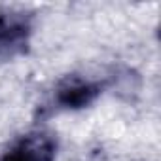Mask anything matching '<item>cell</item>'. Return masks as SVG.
<instances>
[{
  "label": "cell",
  "mask_w": 161,
  "mask_h": 161,
  "mask_svg": "<svg viewBox=\"0 0 161 161\" xmlns=\"http://www.w3.org/2000/svg\"><path fill=\"white\" fill-rule=\"evenodd\" d=\"M31 23L23 14L0 10V51L17 49L27 42Z\"/></svg>",
  "instance_id": "obj_3"
},
{
  "label": "cell",
  "mask_w": 161,
  "mask_h": 161,
  "mask_svg": "<svg viewBox=\"0 0 161 161\" xmlns=\"http://www.w3.org/2000/svg\"><path fill=\"white\" fill-rule=\"evenodd\" d=\"M101 93V86L91 80L68 78L57 89V103L63 108H84L89 106Z\"/></svg>",
  "instance_id": "obj_2"
},
{
  "label": "cell",
  "mask_w": 161,
  "mask_h": 161,
  "mask_svg": "<svg viewBox=\"0 0 161 161\" xmlns=\"http://www.w3.org/2000/svg\"><path fill=\"white\" fill-rule=\"evenodd\" d=\"M55 153L57 142L46 133H34L23 136L0 157V161H53Z\"/></svg>",
  "instance_id": "obj_1"
}]
</instances>
